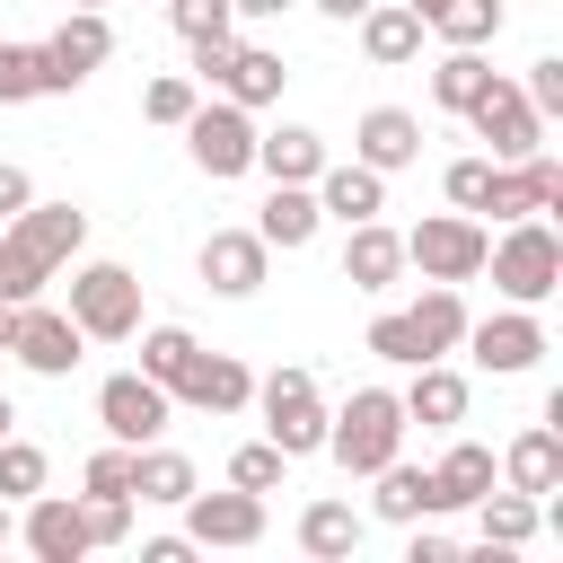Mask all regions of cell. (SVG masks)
Masks as SVG:
<instances>
[{
  "label": "cell",
  "instance_id": "6da1fadb",
  "mask_svg": "<svg viewBox=\"0 0 563 563\" xmlns=\"http://www.w3.org/2000/svg\"><path fill=\"white\" fill-rule=\"evenodd\" d=\"M88 246V211L79 202H26L18 220H0V308L44 299V282H62V264Z\"/></svg>",
  "mask_w": 563,
  "mask_h": 563
},
{
  "label": "cell",
  "instance_id": "7a4b0ae2",
  "mask_svg": "<svg viewBox=\"0 0 563 563\" xmlns=\"http://www.w3.org/2000/svg\"><path fill=\"white\" fill-rule=\"evenodd\" d=\"M457 334H466V299H457V282H431L413 308H378L361 343H369L378 361L413 369V361H449V352H457Z\"/></svg>",
  "mask_w": 563,
  "mask_h": 563
},
{
  "label": "cell",
  "instance_id": "3957f363",
  "mask_svg": "<svg viewBox=\"0 0 563 563\" xmlns=\"http://www.w3.org/2000/svg\"><path fill=\"white\" fill-rule=\"evenodd\" d=\"M484 273H493V290H501V299L545 308V299L563 290V238H554V220H545V211L501 220V238L484 246Z\"/></svg>",
  "mask_w": 563,
  "mask_h": 563
},
{
  "label": "cell",
  "instance_id": "277c9868",
  "mask_svg": "<svg viewBox=\"0 0 563 563\" xmlns=\"http://www.w3.org/2000/svg\"><path fill=\"white\" fill-rule=\"evenodd\" d=\"M405 405H396V387H352V405H334L325 413V457L343 466V475H378L387 457H405Z\"/></svg>",
  "mask_w": 563,
  "mask_h": 563
},
{
  "label": "cell",
  "instance_id": "5b68a950",
  "mask_svg": "<svg viewBox=\"0 0 563 563\" xmlns=\"http://www.w3.org/2000/svg\"><path fill=\"white\" fill-rule=\"evenodd\" d=\"M255 413H264V440L299 466V457H317L325 449V387H317V369H299V361H282L273 378H255Z\"/></svg>",
  "mask_w": 563,
  "mask_h": 563
},
{
  "label": "cell",
  "instance_id": "8992f818",
  "mask_svg": "<svg viewBox=\"0 0 563 563\" xmlns=\"http://www.w3.org/2000/svg\"><path fill=\"white\" fill-rule=\"evenodd\" d=\"M62 273H70V299H62V308H70V325H79L88 343H132V334H141V282H132V264H106V255L79 264V255H70Z\"/></svg>",
  "mask_w": 563,
  "mask_h": 563
},
{
  "label": "cell",
  "instance_id": "52a82bcc",
  "mask_svg": "<svg viewBox=\"0 0 563 563\" xmlns=\"http://www.w3.org/2000/svg\"><path fill=\"white\" fill-rule=\"evenodd\" d=\"M185 158L211 176V185H229V176H255V114L246 106H229V97H202L185 123Z\"/></svg>",
  "mask_w": 563,
  "mask_h": 563
},
{
  "label": "cell",
  "instance_id": "ba28073f",
  "mask_svg": "<svg viewBox=\"0 0 563 563\" xmlns=\"http://www.w3.org/2000/svg\"><path fill=\"white\" fill-rule=\"evenodd\" d=\"M484 246H493V229L475 211H431L422 229H405V264L422 282H475L484 273Z\"/></svg>",
  "mask_w": 563,
  "mask_h": 563
},
{
  "label": "cell",
  "instance_id": "9c48e42d",
  "mask_svg": "<svg viewBox=\"0 0 563 563\" xmlns=\"http://www.w3.org/2000/svg\"><path fill=\"white\" fill-rule=\"evenodd\" d=\"M35 62H44V97H70V88H88L106 62H114V26H106V9H70L44 44H35Z\"/></svg>",
  "mask_w": 563,
  "mask_h": 563
},
{
  "label": "cell",
  "instance_id": "30bf717a",
  "mask_svg": "<svg viewBox=\"0 0 563 563\" xmlns=\"http://www.w3.org/2000/svg\"><path fill=\"white\" fill-rule=\"evenodd\" d=\"M457 352H475V369H493V378H528V369L545 361V317L510 299V308H493V317H466Z\"/></svg>",
  "mask_w": 563,
  "mask_h": 563
},
{
  "label": "cell",
  "instance_id": "8fae6325",
  "mask_svg": "<svg viewBox=\"0 0 563 563\" xmlns=\"http://www.w3.org/2000/svg\"><path fill=\"white\" fill-rule=\"evenodd\" d=\"M9 352H18V369H35V378H70V369L88 361V334L70 325V308L18 299V308H9Z\"/></svg>",
  "mask_w": 563,
  "mask_h": 563
},
{
  "label": "cell",
  "instance_id": "7c38bea8",
  "mask_svg": "<svg viewBox=\"0 0 563 563\" xmlns=\"http://www.w3.org/2000/svg\"><path fill=\"white\" fill-rule=\"evenodd\" d=\"M466 123H475L484 158H528V150H545V114H537V106H528V88H519V79H501V70H493V88L466 106Z\"/></svg>",
  "mask_w": 563,
  "mask_h": 563
},
{
  "label": "cell",
  "instance_id": "4fadbf2b",
  "mask_svg": "<svg viewBox=\"0 0 563 563\" xmlns=\"http://www.w3.org/2000/svg\"><path fill=\"white\" fill-rule=\"evenodd\" d=\"M484 211H493V220H528V211H563V158H554V150H528V158H493V185H484Z\"/></svg>",
  "mask_w": 563,
  "mask_h": 563
},
{
  "label": "cell",
  "instance_id": "5bb4252c",
  "mask_svg": "<svg viewBox=\"0 0 563 563\" xmlns=\"http://www.w3.org/2000/svg\"><path fill=\"white\" fill-rule=\"evenodd\" d=\"M167 413H176V396H167L158 378H141V369H114V378L97 387V422H106V440H123V449L158 440Z\"/></svg>",
  "mask_w": 563,
  "mask_h": 563
},
{
  "label": "cell",
  "instance_id": "9a60e30c",
  "mask_svg": "<svg viewBox=\"0 0 563 563\" xmlns=\"http://www.w3.org/2000/svg\"><path fill=\"white\" fill-rule=\"evenodd\" d=\"M176 510H185L194 554H211V545H255V537H264V493H238V484H229V493H202V484H194Z\"/></svg>",
  "mask_w": 563,
  "mask_h": 563
},
{
  "label": "cell",
  "instance_id": "2e32d148",
  "mask_svg": "<svg viewBox=\"0 0 563 563\" xmlns=\"http://www.w3.org/2000/svg\"><path fill=\"white\" fill-rule=\"evenodd\" d=\"M18 545H26L35 563H79V554H97V545H88V519H79V493H26V501H18Z\"/></svg>",
  "mask_w": 563,
  "mask_h": 563
},
{
  "label": "cell",
  "instance_id": "e0dca14e",
  "mask_svg": "<svg viewBox=\"0 0 563 563\" xmlns=\"http://www.w3.org/2000/svg\"><path fill=\"white\" fill-rule=\"evenodd\" d=\"M194 273H202V290H220V299H255L264 273H273V246H264L255 229H211L202 255H194Z\"/></svg>",
  "mask_w": 563,
  "mask_h": 563
},
{
  "label": "cell",
  "instance_id": "ac0fdd59",
  "mask_svg": "<svg viewBox=\"0 0 563 563\" xmlns=\"http://www.w3.org/2000/svg\"><path fill=\"white\" fill-rule=\"evenodd\" d=\"M176 405L185 413H246L255 405V369L238 352H194V369L176 378Z\"/></svg>",
  "mask_w": 563,
  "mask_h": 563
},
{
  "label": "cell",
  "instance_id": "d6986e66",
  "mask_svg": "<svg viewBox=\"0 0 563 563\" xmlns=\"http://www.w3.org/2000/svg\"><path fill=\"white\" fill-rule=\"evenodd\" d=\"M343 282L352 290H396L405 282V229H387V220H352L343 229Z\"/></svg>",
  "mask_w": 563,
  "mask_h": 563
},
{
  "label": "cell",
  "instance_id": "ffe728a7",
  "mask_svg": "<svg viewBox=\"0 0 563 563\" xmlns=\"http://www.w3.org/2000/svg\"><path fill=\"white\" fill-rule=\"evenodd\" d=\"M352 158L378 167V176L413 167V158H422V114H405V106H369V114L352 123Z\"/></svg>",
  "mask_w": 563,
  "mask_h": 563
},
{
  "label": "cell",
  "instance_id": "44dd1931",
  "mask_svg": "<svg viewBox=\"0 0 563 563\" xmlns=\"http://www.w3.org/2000/svg\"><path fill=\"white\" fill-rule=\"evenodd\" d=\"M396 405H405V422H422V431H457V422H466V369L413 361V378L396 387Z\"/></svg>",
  "mask_w": 563,
  "mask_h": 563
},
{
  "label": "cell",
  "instance_id": "7402d4cb",
  "mask_svg": "<svg viewBox=\"0 0 563 563\" xmlns=\"http://www.w3.org/2000/svg\"><path fill=\"white\" fill-rule=\"evenodd\" d=\"M352 35H361V53H369L378 70H405V62L422 53V35H431V26H422L405 0H369V9L352 18Z\"/></svg>",
  "mask_w": 563,
  "mask_h": 563
},
{
  "label": "cell",
  "instance_id": "603a6c76",
  "mask_svg": "<svg viewBox=\"0 0 563 563\" xmlns=\"http://www.w3.org/2000/svg\"><path fill=\"white\" fill-rule=\"evenodd\" d=\"M282 88H290V62L273 44H229V70H220V97L229 106L264 114V106H282Z\"/></svg>",
  "mask_w": 563,
  "mask_h": 563
},
{
  "label": "cell",
  "instance_id": "cb8c5ba5",
  "mask_svg": "<svg viewBox=\"0 0 563 563\" xmlns=\"http://www.w3.org/2000/svg\"><path fill=\"white\" fill-rule=\"evenodd\" d=\"M317 211L343 220V229H352V220H378V211H387V176L361 167V158H343V167L325 158V167H317Z\"/></svg>",
  "mask_w": 563,
  "mask_h": 563
},
{
  "label": "cell",
  "instance_id": "d4e9b609",
  "mask_svg": "<svg viewBox=\"0 0 563 563\" xmlns=\"http://www.w3.org/2000/svg\"><path fill=\"white\" fill-rule=\"evenodd\" d=\"M493 466H501V484H510V493H537V501H545V493L563 484V431H554V422H528Z\"/></svg>",
  "mask_w": 563,
  "mask_h": 563
},
{
  "label": "cell",
  "instance_id": "484cf974",
  "mask_svg": "<svg viewBox=\"0 0 563 563\" xmlns=\"http://www.w3.org/2000/svg\"><path fill=\"white\" fill-rule=\"evenodd\" d=\"M493 484H501V466H493L484 440H449L440 466H431V501H440V510H475Z\"/></svg>",
  "mask_w": 563,
  "mask_h": 563
},
{
  "label": "cell",
  "instance_id": "4316f807",
  "mask_svg": "<svg viewBox=\"0 0 563 563\" xmlns=\"http://www.w3.org/2000/svg\"><path fill=\"white\" fill-rule=\"evenodd\" d=\"M317 167H325V132H308V123L255 132V176H273V185H317Z\"/></svg>",
  "mask_w": 563,
  "mask_h": 563
},
{
  "label": "cell",
  "instance_id": "83f0119b",
  "mask_svg": "<svg viewBox=\"0 0 563 563\" xmlns=\"http://www.w3.org/2000/svg\"><path fill=\"white\" fill-rule=\"evenodd\" d=\"M361 537H369V510H352V501H334V493L299 510V554H317V563H352Z\"/></svg>",
  "mask_w": 563,
  "mask_h": 563
},
{
  "label": "cell",
  "instance_id": "f1b7e54d",
  "mask_svg": "<svg viewBox=\"0 0 563 563\" xmlns=\"http://www.w3.org/2000/svg\"><path fill=\"white\" fill-rule=\"evenodd\" d=\"M317 229H325L317 185H273V194H264V211H255V238H264V246H282V255H299Z\"/></svg>",
  "mask_w": 563,
  "mask_h": 563
},
{
  "label": "cell",
  "instance_id": "f546056e",
  "mask_svg": "<svg viewBox=\"0 0 563 563\" xmlns=\"http://www.w3.org/2000/svg\"><path fill=\"white\" fill-rule=\"evenodd\" d=\"M194 484H202V475H194V457H185V449H158V440H141V449H132V501H141V510H176Z\"/></svg>",
  "mask_w": 563,
  "mask_h": 563
},
{
  "label": "cell",
  "instance_id": "4dcf8cb0",
  "mask_svg": "<svg viewBox=\"0 0 563 563\" xmlns=\"http://www.w3.org/2000/svg\"><path fill=\"white\" fill-rule=\"evenodd\" d=\"M369 484H378V493H369V519H387V528L440 519V501H431V466H405V457H387Z\"/></svg>",
  "mask_w": 563,
  "mask_h": 563
},
{
  "label": "cell",
  "instance_id": "1f68e13d",
  "mask_svg": "<svg viewBox=\"0 0 563 563\" xmlns=\"http://www.w3.org/2000/svg\"><path fill=\"white\" fill-rule=\"evenodd\" d=\"M475 537H484V554H519V545L537 537V493L493 484V493L475 501Z\"/></svg>",
  "mask_w": 563,
  "mask_h": 563
},
{
  "label": "cell",
  "instance_id": "d6a6232c",
  "mask_svg": "<svg viewBox=\"0 0 563 563\" xmlns=\"http://www.w3.org/2000/svg\"><path fill=\"white\" fill-rule=\"evenodd\" d=\"M484 88H493V62H484L475 44H449V53L431 62V106H440V114H466Z\"/></svg>",
  "mask_w": 563,
  "mask_h": 563
},
{
  "label": "cell",
  "instance_id": "836d02e7",
  "mask_svg": "<svg viewBox=\"0 0 563 563\" xmlns=\"http://www.w3.org/2000/svg\"><path fill=\"white\" fill-rule=\"evenodd\" d=\"M194 352H202V343H194L185 325H141V378H158L167 396H176V378L194 369Z\"/></svg>",
  "mask_w": 563,
  "mask_h": 563
},
{
  "label": "cell",
  "instance_id": "e575fe53",
  "mask_svg": "<svg viewBox=\"0 0 563 563\" xmlns=\"http://www.w3.org/2000/svg\"><path fill=\"white\" fill-rule=\"evenodd\" d=\"M431 35H440V44H475V53H484V44L501 35V0H440Z\"/></svg>",
  "mask_w": 563,
  "mask_h": 563
},
{
  "label": "cell",
  "instance_id": "d590c367",
  "mask_svg": "<svg viewBox=\"0 0 563 563\" xmlns=\"http://www.w3.org/2000/svg\"><path fill=\"white\" fill-rule=\"evenodd\" d=\"M194 106H202V88H194V70H158V79L141 88V114H150L158 132H176V123H185Z\"/></svg>",
  "mask_w": 563,
  "mask_h": 563
},
{
  "label": "cell",
  "instance_id": "8d00e7d4",
  "mask_svg": "<svg viewBox=\"0 0 563 563\" xmlns=\"http://www.w3.org/2000/svg\"><path fill=\"white\" fill-rule=\"evenodd\" d=\"M44 475H53V457L35 449V440H0V501H26V493H44Z\"/></svg>",
  "mask_w": 563,
  "mask_h": 563
},
{
  "label": "cell",
  "instance_id": "74e56055",
  "mask_svg": "<svg viewBox=\"0 0 563 563\" xmlns=\"http://www.w3.org/2000/svg\"><path fill=\"white\" fill-rule=\"evenodd\" d=\"M282 475H290V457H282L273 440H246V449L229 457V484H238V493H282Z\"/></svg>",
  "mask_w": 563,
  "mask_h": 563
},
{
  "label": "cell",
  "instance_id": "f35d334b",
  "mask_svg": "<svg viewBox=\"0 0 563 563\" xmlns=\"http://www.w3.org/2000/svg\"><path fill=\"white\" fill-rule=\"evenodd\" d=\"M132 493H79V519H88V545H123L132 537Z\"/></svg>",
  "mask_w": 563,
  "mask_h": 563
},
{
  "label": "cell",
  "instance_id": "ab89813d",
  "mask_svg": "<svg viewBox=\"0 0 563 563\" xmlns=\"http://www.w3.org/2000/svg\"><path fill=\"white\" fill-rule=\"evenodd\" d=\"M158 9H167V26H176L185 44H194V35H238V9H229V0H158Z\"/></svg>",
  "mask_w": 563,
  "mask_h": 563
},
{
  "label": "cell",
  "instance_id": "60d3db41",
  "mask_svg": "<svg viewBox=\"0 0 563 563\" xmlns=\"http://www.w3.org/2000/svg\"><path fill=\"white\" fill-rule=\"evenodd\" d=\"M26 97H44V62H35V44L0 35V106H26Z\"/></svg>",
  "mask_w": 563,
  "mask_h": 563
},
{
  "label": "cell",
  "instance_id": "b9f144b4",
  "mask_svg": "<svg viewBox=\"0 0 563 563\" xmlns=\"http://www.w3.org/2000/svg\"><path fill=\"white\" fill-rule=\"evenodd\" d=\"M484 185H493V158H484V150H475V158H449V176H440L449 211H484Z\"/></svg>",
  "mask_w": 563,
  "mask_h": 563
},
{
  "label": "cell",
  "instance_id": "7bdbcfd3",
  "mask_svg": "<svg viewBox=\"0 0 563 563\" xmlns=\"http://www.w3.org/2000/svg\"><path fill=\"white\" fill-rule=\"evenodd\" d=\"M79 493H132V449H123V440H106V449L79 466Z\"/></svg>",
  "mask_w": 563,
  "mask_h": 563
},
{
  "label": "cell",
  "instance_id": "ee69618b",
  "mask_svg": "<svg viewBox=\"0 0 563 563\" xmlns=\"http://www.w3.org/2000/svg\"><path fill=\"white\" fill-rule=\"evenodd\" d=\"M519 88H528V106H537V114H545V123H554V114H563V53H537V62H528V79H519Z\"/></svg>",
  "mask_w": 563,
  "mask_h": 563
},
{
  "label": "cell",
  "instance_id": "f6af8a7d",
  "mask_svg": "<svg viewBox=\"0 0 563 563\" xmlns=\"http://www.w3.org/2000/svg\"><path fill=\"white\" fill-rule=\"evenodd\" d=\"M405 563H457V537H449V528H422V519H413V545H405Z\"/></svg>",
  "mask_w": 563,
  "mask_h": 563
},
{
  "label": "cell",
  "instance_id": "bcb514c9",
  "mask_svg": "<svg viewBox=\"0 0 563 563\" xmlns=\"http://www.w3.org/2000/svg\"><path fill=\"white\" fill-rule=\"evenodd\" d=\"M26 202H35V176H26L18 158H0V220H18Z\"/></svg>",
  "mask_w": 563,
  "mask_h": 563
},
{
  "label": "cell",
  "instance_id": "7dc6e473",
  "mask_svg": "<svg viewBox=\"0 0 563 563\" xmlns=\"http://www.w3.org/2000/svg\"><path fill=\"white\" fill-rule=\"evenodd\" d=\"M185 554H194V537H150L141 545V563H185Z\"/></svg>",
  "mask_w": 563,
  "mask_h": 563
},
{
  "label": "cell",
  "instance_id": "c3c4849f",
  "mask_svg": "<svg viewBox=\"0 0 563 563\" xmlns=\"http://www.w3.org/2000/svg\"><path fill=\"white\" fill-rule=\"evenodd\" d=\"M238 18H282V9H299V0H229Z\"/></svg>",
  "mask_w": 563,
  "mask_h": 563
},
{
  "label": "cell",
  "instance_id": "681fc988",
  "mask_svg": "<svg viewBox=\"0 0 563 563\" xmlns=\"http://www.w3.org/2000/svg\"><path fill=\"white\" fill-rule=\"evenodd\" d=\"M308 9H325V18H334V26H352V18H361V9H369V0H308Z\"/></svg>",
  "mask_w": 563,
  "mask_h": 563
},
{
  "label": "cell",
  "instance_id": "f907efd6",
  "mask_svg": "<svg viewBox=\"0 0 563 563\" xmlns=\"http://www.w3.org/2000/svg\"><path fill=\"white\" fill-rule=\"evenodd\" d=\"M18 545V501H0V554Z\"/></svg>",
  "mask_w": 563,
  "mask_h": 563
},
{
  "label": "cell",
  "instance_id": "816d5d0a",
  "mask_svg": "<svg viewBox=\"0 0 563 563\" xmlns=\"http://www.w3.org/2000/svg\"><path fill=\"white\" fill-rule=\"evenodd\" d=\"M405 9H413V18H422V26H431V18H440V0H405Z\"/></svg>",
  "mask_w": 563,
  "mask_h": 563
},
{
  "label": "cell",
  "instance_id": "f5cc1de1",
  "mask_svg": "<svg viewBox=\"0 0 563 563\" xmlns=\"http://www.w3.org/2000/svg\"><path fill=\"white\" fill-rule=\"evenodd\" d=\"M9 431H18V405H9V396H0V440H9Z\"/></svg>",
  "mask_w": 563,
  "mask_h": 563
},
{
  "label": "cell",
  "instance_id": "db71d44e",
  "mask_svg": "<svg viewBox=\"0 0 563 563\" xmlns=\"http://www.w3.org/2000/svg\"><path fill=\"white\" fill-rule=\"evenodd\" d=\"M0 352H9V308H0Z\"/></svg>",
  "mask_w": 563,
  "mask_h": 563
},
{
  "label": "cell",
  "instance_id": "11a10c76",
  "mask_svg": "<svg viewBox=\"0 0 563 563\" xmlns=\"http://www.w3.org/2000/svg\"><path fill=\"white\" fill-rule=\"evenodd\" d=\"M70 9H106V0H70Z\"/></svg>",
  "mask_w": 563,
  "mask_h": 563
}]
</instances>
